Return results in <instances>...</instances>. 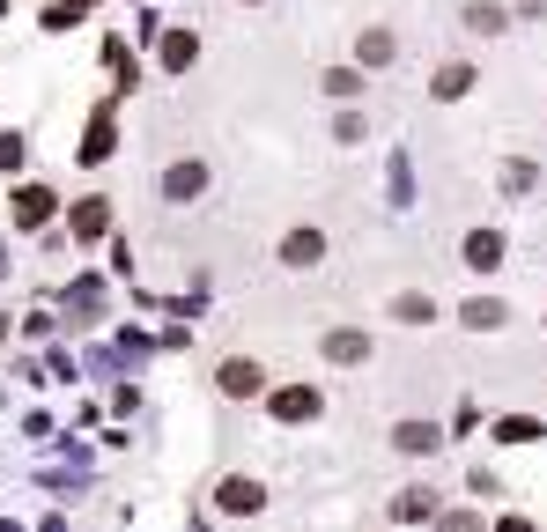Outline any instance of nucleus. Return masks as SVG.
<instances>
[{"mask_svg":"<svg viewBox=\"0 0 547 532\" xmlns=\"http://www.w3.org/2000/svg\"><path fill=\"white\" fill-rule=\"evenodd\" d=\"M503 318H511L503 303H466V326H503Z\"/></svg>","mask_w":547,"mask_h":532,"instance_id":"13","label":"nucleus"},{"mask_svg":"<svg viewBox=\"0 0 547 532\" xmlns=\"http://www.w3.org/2000/svg\"><path fill=\"white\" fill-rule=\"evenodd\" d=\"M215 385L230 392V399H252V392H259V363H222V370H215Z\"/></svg>","mask_w":547,"mask_h":532,"instance_id":"3","label":"nucleus"},{"mask_svg":"<svg viewBox=\"0 0 547 532\" xmlns=\"http://www.w3.org/2000/svg\"><path fill=\"white\" fill-rule=\"evenodd\" d=\"M444 532H481L474 518H444Z\"/></svg>","mask_w":547,"mask_h":532,"instance_id":"16","label":"nucleus"},{"mask_svg":"<svg viewBox=\"0 0 547 532\" xmlns=\"http://www.w3.org/2000/svg\"><path fill=\"white\" fill-rule=\"evenodd\" d=\"M392 518H400V525H422V518H437V496H429V488H407V496L392 503Z\"/></svg>","mask_w":547,"mask_h":532,"instance_id":"5","label":"nucleus"},{"mask_svg":"<svg viewBox=\"0 0 547 532\" xmlns=\"http://www.w3.org/2000/svg\"><path fill=\"white\" fill-rule=\"evenodd\" d=\"M370 340L363 333H326V355H341V363H355V355H363Z\"/></svg>","mask_w":547,"mask_h":532,"instance_id":"11","label":"nucleus"},{"mask_svg":"<svg viewBox=\"0 0 547 532\" xmlns=\"http://www.w3.org/2000/svg\"><path fill=\"white\" fill-rule=\"evenodd\" d=\"M355 89H363V74H348V67L326 74V97H355Z\"/></svg>","mask_w":547,"mask_h":532,"instance_id":"15","label":"nucleus"},{"mask_svg":"<svg viewBox=\"0 0 547 532\" xmlns=\"http://www.w3.org/2000/svg\"><path fill=\"white\" fill-rule=\"evenodd\" d=\"M474 89V67H437V97L451 104V97H466Z\"/></svg>","mask_w":547,"mask_h":532,"instance_id":"8","label":"nucleus"},{"mask_svg":"<svg viewBox=\"0 0 547 532\" xmlns=\"http://www.w3.org/2000/svg\"><path fill=\"white\" fill-rule=\"evenodd\" d=\"M281 259H289V266H318V259H326V237H318V230H296L289 244H281Z\"/></svg>","mask_w":547,"mask_h":532,"instance_id":"4","label":"nucleus"},{"mask_svg":"<svg viewBox=\"0 0 547 532\" xmlns=\"http://www.w3.org/2000/svg\"><path fill=\"white\" fill-rule=\"evenodd\" d=\"M274 407L289 414V422H311V414H318V392H311V385H289V392L274 399Z\"/></svg>","mask_w":547,"mask_h":532,"instance_id":"7","label":"nucleus"},{"mask_svg":"<svg viewBox=\"0 0 547 532\" xmlns=\"http://www.w3.org/2000/svg\"><path fill=\"white\" fill-rule=\"evenodd\" d=\"M104 215H111L104 200H82V207H74V237H97V230H104Z\"/></svg>","mask_w":547,"mask_h":532,"instance_id":"10","label":"nucleus"},{"mask_svg":"<svg viewBox=\"0 0 547 532\" xmlns=\"http://www.w3.org/2000/svg\"><path fill=\"white\" fill-rule=\"evenodd\" d=\"M392 451H407V459H429V451H437V429H429V422H400V429H392Z\"/></svg>","mask_w":547,"mask_h":532,"instance_id":"2","label":"nucleus"},{"mask_svg":"<svg viewBox=\"0 0 547 532\" xmlns=\"http://www.w3.org/2000/svg\"><path fill=\"white\" fill-rule=\"evenodd\" d=\"M466 259H474V266H496L503 244H496V237H474V244H466Z\"/></svg>","mask_w":547,"mask_h":532,"instance_id":"14","label":"nucleus"},{"mask_svg":"<svg viewBox=\"0 0 547 532\" xmlns=\"http://www.w3.org/2000/svg\"><path fill=\"white\" fill-rule=\"evenodd\" d=\"M52 215V193L45 185H30V193H15V222H23V230H37V222Z\"/></svg>","mask_w":547,"mask_h":532,"instance_id":"6","label":"nucleus"},{"mask_svg":"<svg viewBox=\"0 0 547 532\" xmlns=\"http://www.w3.org/2000/svg\"><path fill=\"white\" fill-rule=\"evenodd\" d=\"M215 503L230 510V518H252V510L267 503V488H259V481H222V488H215Z\"/></svg>","mask_w":547,"mask_h":532,"instance_id":"1","label":"nucleus"},{"mask_svg":"<svg viewBox=\"0 0 547 532\" xmlns=\"http://www.w3.org/2000/svg\"><path fill=\"white\" fill-rule=\"evenodd\" d=\"M200 185H207V170H200V163H178V170H171V193H178V200H185V193H200Z\"/></svg>","mask_w":547,"mask_h":532,"instance_id":"12","label":"nucleus"},{"mask_svg":"<svg viewBox=\"0 0 547 532\" xmlns=\"http://www.w3.org/2000/svg\"><path fill=\"white\" fill-rule=\"evenodd\" d=\"M392 52H400V45H392V30H363V67H385Z\"/></svg>","mask_w":547,"mask_h":532,"instance_id":"9","label":"nucleus"}]
</instances>
